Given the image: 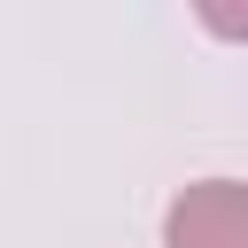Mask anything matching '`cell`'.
I'll list each match as a JSON object with an SVG mask.
<instances>
[{
    "instance_id": "1",
    "label": "cell",
    "mask_w": 248,
    "mask_h": 248,
    "mask_svg": "<svg viewBox=\"0 0 248 248\" xmlns=\"http://www.w3.org/2000/svg\"><path fill=\"white\" fill-rule=\"evenodd\" d=\"M163 248H248V186L240 178H202L170 202Z\"/></svg>"
}]
</instances>
